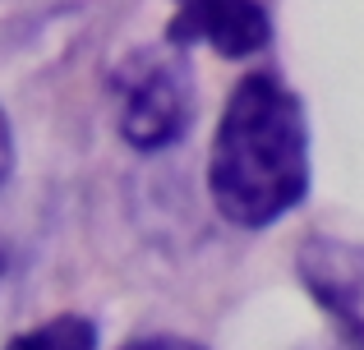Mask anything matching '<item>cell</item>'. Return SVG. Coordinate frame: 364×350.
<instances>
[{
    "label": "cell",
    "mask_w": 364,
    "mask_h": 350,
    "mask_svg": "<svg viewBox=\"0 0 364 350\" xmlns=\"http://www.w3.org/2000/svg\"><path fill=\"white\" fill-rule=\"evenodd\" d=\"M9 162H14V148H9V125H5V116H0V185H5V175H9Z\"/></svg>",
    "instance_id": "cell-7"
},
{
    "label": "cell",
    "mask_w": 364,
    "mask_h": 350,
    "mask_svg": "<svg viewBox=\"0 0 364 350\" xmlns=\"http://www.w3.org/2000/svg\"><path fill=\"white\" fill-rule=\"evenodd\" d=\"M120 88V134L134 148L152 153L185 134L189 125V83L171 60L143 51L116 74Z\"/></svg>",
    "instance_id": "cell-2"
},
{
    "label": "cell",
    "mask_w": 364,
    "mask_h": 350,
    "mask_svg": "<svg viewBox=\"0 0 364 350\" xmlns=\"http://www.w3.org/2000/svg\"><path fill=\"white\" fill-rule=\"evenodd\" d=\"M213 203L235 226H272L309 189V129L291 92L249 74L231 92L208 166Z\"/></svg>",
    "instance_id": "cell-1"
},
{
    "label": "cell",
    "mask_w": 364,
    "mask_h": 350,
    "mask_svg": "<svg viewBox=\"0 0 364 350\" xmlns=\"http://www.w3.org/2000/svg\"><path fill=\"white\" fill-rule=\"evenodd\" d=\"M166 37L176 46L208 42L222 55H254L267 46L272 23L258 0H176Z\"/></svg>",
    "instance_id": "cell-4"
},
{
    "label": "cell",
    "mask_w": 364,
    "mask_h": 350,
    "mask_svg": "<svg viewBox=\"0 0 364 350\" xmlns=\"http://www.w3.org/2000/svg\"><path fill=\"white\" fill-rule=\"evenodd\" d=\"M92 346H97V327L79 314H65V318H51V323L14 337L5 350H92Z\"/></svg>",
    "instance_id": "cell-5"
},
{
    "label": "cell",
    "mask_w": 364,
    "mask_h": 350,
    "mask_svg": "<svg viewBox=\"0 0 364 350\" xmlns=\"http://www.w3.org/2000/svg\"><path fill=\"white\" fill-rule=\"evenodd\" d=\"M300 281L364 350V244L309 240L300 249Z\"/></svg>",
    "instance_id": "cell-3"
},
{
    "label": "cell",
    "mask_w": 364,
    "mask_h": 350,
    "mask_svg": "<svg viewBox=\"0 0 364 350\" xmlns=\"http://www.w3.org/2000/svg\"><path fill=\"white\" fill-rule=\"evenodd\" d=\"M124 350H203V346L185 341V337H143V341H134Z\"/></svg>",
    "instance_id": "cell-6"
}]
</instances>
